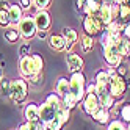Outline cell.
Instances as JSON below:
<instances>
[{"label": "cell", "mask_w": 130, "mask_h": 130, "mask_svg": "<svg viewBox=\"0 0 130 130\" xmlns=\"http://www.w3.org/2000/svg\"><path fill=\"white\" fill-rule=\"evenodd\" d=\"M3 78V69H2V66H0V80Z\"/></svg>", "instance_id": "41"}, {"label": "cell", "mask_w": 130, "mask_h": 130, "mask_svg": "<svg viewBox=\"0 0 130 130\" xmlns=\"http://www.w3.org/2000/svg\"><path fill=\"white\" fill-rule=\"evenodd\" d=\"M47 41H49V47L53 52H64V49H66V39H64V36L61 33L49 35Z\"/></svg>", "instance_id": "13"}, {"label": "cell", "mask_w": 130, "mask_h": 130, "mask_svg": "<svg viewBox=\"0 0 130 130\" xmlns=\"http://www.w3.org/2000/svg\"><path fill=\"white\" fill-rule=\"evenodd\" d=\"M66 64H68V69L71 74H75V72H82L83 66H85V61L80 57L78 53L75 52H69L66 53Z\"/></svg>", "instance_id": "10"}, {"label": "cell", "mask_w": 130, "mask_h": 130, "mask_svg": "<svg viewBox=\"0 0 130 130\" xmlns=\"http://www.w3.org/2000/svg\"><path fill=\"white\" fill-rule=\"evenodd\" d=\"M104 60L108 68H118L121 63H124V58L119 55L115 44H108L107 47H104Z\"/></svg>", "instance_id": "7"}, {"label": "cell", "mask_w": 130, "mask_h": 130, "mask_svg": "<svg viewBox=\"0 0 130 130\" xmlns=\"http://www.w3.org/2000/svg\"><path fill=\"white\" fill-rule=\"evenodd\" d=\"M28 82H27L25 78L19 77V78H14L11 80V94H10V99L14 102V104L19 107L22 105L27 96H28Z\"/></svg>", "instance_id": "3"}, {"label": "cell", "mask_w": 130, "mask_h": 130, "mask_svg": "<svg viewBox=\"0 0 130 130\" xmlns=\"http://www.w3.org/2000/svg\"><path fill=\"white\" fill-rule=\"evenodd\" d=\"M128 58H130V57H128Z\"/></svg>", "instance_id": "45"}, {"label": "cell", "mask_w": 130, "mask_h": 130, "mask_svg": "<svg viewBox=\"0 0 130 130\" xmlns=\"http://www.w3.org/2000/svg\"><path fill=\"white\" fill-rule=\"evenodd\" d=\"M97 96H99V104H100V108L111 110V108H115V107H116V99H115V97L108 92V89H107V91H104V92H100V94H97Z\"/></svg>", "instance_id": "15"}, {"label": "cell", "mask_w": 130, "mask_h": 130, "mask_svg": "<svg viewBox=\"0 0 130 130\" xmlns=\"http://www.w3.org/2000/svg\"><path fill=\"white\" fill-rule=\"evenodd\" d=\"M10 6H11V3L8 0H0V11H8Z\"/></svg>", "instance_id": "39"}, {"label": "cell", "mask_w": 130, "mask_h": 130, "mask_svg": "<svg viewBox=\"0 0 130 130\" xmlns=\"http://www.w3.org/2000/svg\"><path fill=\"white\" fill-rule=\"evenodd\" d=\"M42 82H44V75H42V74H35V75L28 80V85L39 86V85H42Z\"/></svg>", "instance_id": "31"}, {"label": "cell", "mask_w": 130, "mask_h": 130, "mask_svg": "<svg viewBox=\"0 0 130 130\" xmlns=\"http://www.w3.org/2000/svg\"><path fill=\"white\" fill-rule=\"evenodd\" d=\"M128 130H130V124H128Z\"/></svg>", "instance_id": "42"}, {"label": "cell", "mask_w": 130, "mask_h": 130, "mask_svg": "<svg viewBox=\"0 0 130 130\" xmlns=\"http://www.w3.org/2000/svg\"><path fill=\"white\" fill-rule=\"evenodd\" d=\"M82 25H83V31H85L86 35H89V36H92V38L97 36V35H100L105 30V25L102 24V21L99 19L97 14H86L85 17H83Z\"/></svg>", "instance_id": "4"}, {"label": "cell", "mask_w": 130, "mask_h": 130, "mask_svg": "<svg viewBox=\"0 0 130 130\" xmlns=\"http://www.w3.org/2000/svg\"><path fill=\"white\" fill-rule=\"evenodd\" d=\"M116 69V72H118V75H121V77H124L125 78V75L128 74V68H127V64H124V63H121L118 68H115Z\"/></svg>", "instance_id": "34"}, {"label": "cell", "mask_w": 130, "mask_h": 130, "mask_svg": "<svg viewBox=\"0 0 130 130\" xmlns=\"http://www.w3.org/2000/svg\"><path fill=\"white\" fill-rule=\"evenodd\" d=\"M36 38H38V39H45V38H49V31L47 30H38V31H36Z\"/></svg>", "instance_id": "38"}, {"label": "cell", "mask_w": 130, "mask_h": 130, "mask_svg": "<svg viewBox=\"0 0 130 130\" xmlns=\"http://www.w3.org/2000/svg\"><path fill=\"white\" fill-rule=\"evenodd\" d=\"M99 108H100L99 96L96 94V92H86L85 97H83V100H82V110H83V113L88 115V116H92Z\"/></svg>", "instance_id": "8"}, {"label": "cell", "mask_w": 130, "mask_h": 130, "mask_svg": "<svg viewBox=\"0 0 130 130\" xmlns=\"http://www.w3.org/2000/svg\"><path fill=\"white\" fill-rule=\"evenodd\" d=\"M19 38H21V35H19V31H17L16 27H10V28L5 30V39L10 42V44L17 42V41H19Z\"/></svg>", "instance_id": "23"}, {"label": "cell", "mask_w": 130, "mask_h": 130, "mask_svg": "<svg viewBox=\"0 0 130 130\" xmlns=\"http://www.w3.org/2000/svg\"><path fill=\"white\" fill-rule=\"evenodd\" d=\"M24 118L27 122L30 124H38L41 122V118H39V105L36 102H28L24 108Z\"/></svg>", "instance_id": "11"}, {"label": "cell", "mask_w": 130, "mask_h": 130, "mask_svg": "<svg viewBox=\"0 0 130 130\" xmlns=\"http://www.w3.org/2000/svg\"><path fill=\"white\" fill-rule=\"evenodd\" d=\"M19 72H21V77L25 78L27 82L36 74V68H35L31 55H28V57H22L19 60Z\"/></svg>", "instance_id": "9"}, {"label": "cell", "mask_w": 130, "mask_h": 130, "mask_svg": "<svg viewBox=\"0 0 130 130\" xmlns=\"http://www.w3.org/2000/svg\"><path fill=\"white\" fill-rule=\"evenodd\" d=\"M80 47H82V52H85V53L91 52L94 49V38L86 35V33H83L80 36Z\"/></svg>", "instance_id": "19"}, {"label": "cell", "mask_w": 130, "mask_h": 130, "mask_svg": "<svg viewBox=\"0 0 130 130\" xmlns=\"http://www.w3.org/2000/svg\"><path fill=\"white\" fill-rule=\"evenodd\" d=\"M13 130H16V128H13Z\"/></svg>", "instance_id": "43"}, {"label": "cell", "mask_w": 130, "mask_h": 130, "mask_svg": "<svg viewBox=\"0 0 130 130\" xmlns=\"http://www.w3.org/2000/svg\"><path fill=\"white\" fill-rule=\"evenodd\" d=\"M19 5H21V8L24 11H27V10H30V8L33 6V2L31 0H19Z\"/></svg>", "instance_id": "36"}, {"label": "cell", "mask_w": 130, "mask_h": 130, "mask_svg": "<svg viewBox=\"0 0 130 130\" xmlns=\"http://www.w3.org/2000/svg\"><path fill=\"white\" fill-rule=\"evenodd\" d=\"M28 55H31V45L30 44H22L21 45V49H19V57H28Z\"/></svg>", "instance_id": "32"}, {"label": "cell", "mask_w": 130, "mask_h": 130, "mask_svg": "<svg viewBox=\"0 0 130 130\" xmlns=\"http://www.w3.org/2000/svg\"><path fill=\"white\" fill-rule=\"evenodd\" d=\"M31 58L36 68V74H42L44 72V58L41 53H31Z\"/></svg>", "instance_id": "26"}, {"label": "cell", "mask_w": 130, "mask_h": 130, "mask_svg": "<svg viewBox=\"0 0 130 130\" xmlns=\"http://www.w3.org/2000/svg\"><path fill=\"white\" fill-rule=\"evenodd\" d=\"M116 45V49L119 52V55L122 58L125 57H130V39H125V38H121L118 42H115Z\"/></svg>", "instance_id": "18"}, {"label": "cell", "mask_w": 130, "mask_h": 130, "mask_svg": "<svg viewBox=\"0 0 130 130\" xmlns=\"http://www.w3.org/2000/svg\"><path fill=\"white\" fill-rule=\"evenodd\" d=\"M92 121H96L99 125H108L111 122V115H110V110H105V108H99L94 115L91 116Z\"/></svg>", "instance_id": "16"}, {"label": "cell", "mask_w": 130, "mask_h": 130, "mask_svg": "<svg viewBox=\"0 0 130 130\" xmlns=\"http://www.w3.org/2000/svg\"><path fill=\"white\" fill-rule=\"evenodd\" d=\"M55 92L63 99L64 96L69 92V78L66 77H60L57 80V83H55Z\"/></svg>", "instance_id": "17"}, {"label": "cell", "mask_w": 130, "mask_h": 130, "mask_svg": "<svg viewBox=\"0 0 130 130\" xmlns=\"http://www.w3.org/2000/svg\"><path fill=\"white\" fill-rule=\"evenodd\" d=\"M0 27H2L3 30H6V28L11 27V19H10L8 11H0Z\"/></svg>", "instance_id": "28"}, {"label": "cell", "mask_w": 130, "mask_h": 130, "mask_svg": "<svg viewBox=\"0 0 130 130\" xmlns=\"http://www.w3.org/2000/svg\"><path fill=\"white\" fill-rule=\"evenodd\" d=\"M64 105L63 99L57 94V92H52L45 97V100L39 105V118H41V122L44 125H47L50 121L55 118V115L60 111V108Z\"/></svg>", "instance_id": "1"}, {"label": "cell", "mask_w": 130, "mask_h": 130, "mask_svg": "<svg viewBox=\"0 0 130 130\" xmlns=\"http://www.w3.org/2000/svg\"><path fill=\"white\" fill-rule=\"evenodd\" d=\"M31 2H33V0H31Z\"/></svg>", "instance_id": "44"}, {"label": "cell", "mask_w": 130, "mask_h": 130, "mask_svg": "<svg viewBox=\"0 0 130 130\" xmlns=\"http://www.w3.org/2000/svg\"><path fill=\"white\" fill-rule=\"evenodd\" d=\"M127 78L118 75V72L115 75L110 77V82H108V92L113 96L116 100L118 99H124L125 96V91H127Z\"/></svg>", "instance_id": "6"}, {"label": "cell", "mask_w": 130, "mask_h": 130, "mask_svg": "<svg viewBox=\"0 0 130 130\" xmlns=\"http://www.w3.org/2000/svg\"><path fill=\"white\" fill-rule=\"evenodd\" d=\"M107 130H128V125L125 122H122L121 119H111Z\"/></svg>", "instance_id": "27"}, {"label": "cell", "mask_w": 130, "mask_h": 130, "mask_svg": "<svg viewBox=\"0 0 130 130\" xmlns=\"http://www.w3.org/2000/svg\"><path fill=\"white\" fill-rule=\"evenodd\" d=\"M61 35L64 36V39H66V42H72V44H75L77 41H78V33H77V30H74V28H71V27H64V28L61 30Z\"/></svg>", "instance_id": "21"}, {"label": "cell", "mask_w": 130, "mask_h": 130, "mask_svg": "<svg viewBox=\"0 0 130 130\" xmlns=\"http://www.w3.org/2000/svg\"><path fill=\"white\" fill-rule=\"evenodd\" d=\"M17 130H36V125L35 124H30V122H22L19 127H17Z\"/></svg>", "instance_id": "35"}, {"label": "cell", "mask_w": 130, "mask_h": 130, "mask_svg": "<svg viewBox=\"0 0 130 130\" xmlns=\"http://www.w3.org/2000/svg\"><path fill=\"white\" fill-rule=\"evenodd\" d=\"M86 78L83 75V72H75L71 74L69 77V94L75 99L78 104H82L83 97L86 94Z\"/></svg>", "instance_id": "2"}, {"label": "cell", "mask_w": 130, "mask_h": 130, "mask_svg": "<svg viewBox=\"0 0 130 130\" xmlns=\"http://www.w3.org/2000/svg\"><path fill=\"white\" fill-rule=\"evenodd\" d=\"M0 92H2L3 97H10L11 94V80H8L6 77L0 80Z\"/></svg>", "instance_id": "25"}, {"label": "cell", "mask_w": 130, "mask_h": 130, "mask_svg": "<svg viewBox=\"0 0 130 130\" xmlns=\"http://www.w3.org/2000/svg\"><path fill=\"white\" fill-rule=\"evenodd\" d=\"M121 35H122V38L130 39V22L124 25V28H122V31H121Z\"/></svg>", "instance_id": "37"}, {"label": "cell", "mask_w": 130, "mask_h": 130, "mask_svg": "<svg viewBox=\"0 0 130 130\" xmlns=\"http://www.w3.org/2000/svg\"><path fill=\"white\" fill-rule=\"evenodd\" d=\"M8 14H10V19H11V27H17L19 22L22 21V17L25 16L24 10L21 8L19 3H11L10 10H8Z\"/></svg>", "instance_id": "14"}, {"label": "cell", "mask_w": 130, "mask_h": 130, "mask_svg": "<svg viewBox=\"0 0 130 130\" xmlns=\"http://www.w3.org/2000/svg\"><path fill=\"white\" fill-rule=\"evenodd\" d=\"M35 17V24H36V28L38 30H47L52 27V17L49 14L47 10H42V11H36Z\"/></svg>", "instance_id": "12"}, {"label": "cell", "mask_w": 130, "mask_h": 130, "mask_svg": "<svg viewBox=\"0 0 130 130\" xmlns=\"http://www.w3.org/2000/svg\"><path fill=\"white\" fill-rule=\"evenodd\" d=\"M63 102H64V105H66L69 110H74V108H75V107L78 105V102H77L75 99H74V97L69 94V92H68V94L64 96V97H63Z\"/></svg>", "instance_id": "30"}, {"label": "cell", "mask_w": 130, "mask_h": 130, "mask_svg": "<svg viewBox=\"0 0 130 130\" xmlns=\"http://www.w3.org/2000/svg\"><path fill=\"white\" fill-rule=\"evenodd\" d=\"M50 3H52V0H33V6L36 8V11L49 10Z\"/></svg>", "instance_id": "29"}, {"label": "cell", "mask_w": 130, "mask_h": 130, "mask_svg": "<svg viewBox=\"0 0 130 130\" xmlns=\"http://www.w3.org/2000/svg\"><path fill=\"white\" fill-rule=\"evenodd\" d=\"M116 113L119 115V119L125 122L127 125L130 124V104H122L119 108L116 107Z\"/></svg>", "instance_id": "20"}, {"label": "cell", "mask_w": 130, "mask_h": 130, "mask_svg": "<svg viewBox=\"0 0 130 130\" xmlns=\"http://www.w3.org/2000/svg\"><path fill=\"white\" fill-rule=\"evenodd\" d=\"M17 31H19L21 38L25 39V41H30L33 39L36 36V31H38V28H36V24H35V17L31 14H27L22 17V21L19 22V25L16 27Z\"/></svg>", "instance_id": "5"}, {"label": "cell", "mask_w": 130, "mask_h": 130, "mask_svg": "<svg viewBox=\"0 0 130 130\" xmlns=\"http://www.w3.org/2000/svg\"><path fill=\"white\" fill-rule=\"evenodd\" d=\"M94 83L96 85H105L108 86V82H110V77H108V74H107V69H99L96 72V77H94Z\"/></svg>", "instance_id": "24"}, {"label": "cell", "mask_w": 130, "mask_h": 130, "mask_svg": "<svg viewBox=\"0 0 130 130\" xmlns=\"http://www.w3.org/2000/svg\"><path fill=\"white\" fill-rule=\"evenodd\" d=\"M88 2H89V0H75L77 11H80L82 14H85V10H86V6H88Z\"/></svg>", "instance_id": "33"}, {"label": "cell", "mask_w": 130, "mask_h": 130, "mask_svg": "<svg viewBox=\"0 0 130 130\" xmlns=\"http://www.w3.org/2000/svg\"><path fill=\"white\" fill-rule=\"evenodd\" d=\"M111 3H116V5H122V3H125V0H110Z\"/></svg>", "instance_id": "40"}, {"label": "cell", "mask_w": 130, "mask_h": 130, "mask_svg": "<svg viewBox=\"0 0 130 130\" xmlns=\"http://www.w3.org/2000/svg\"><path fill=\"white\" fill-rule=\"evenodd\" d=\"M118 21H119V22H122V24H128V22H130V5H127V3L119 5Z\"/></svg>", "instance_id": "22"}]
</instances>
